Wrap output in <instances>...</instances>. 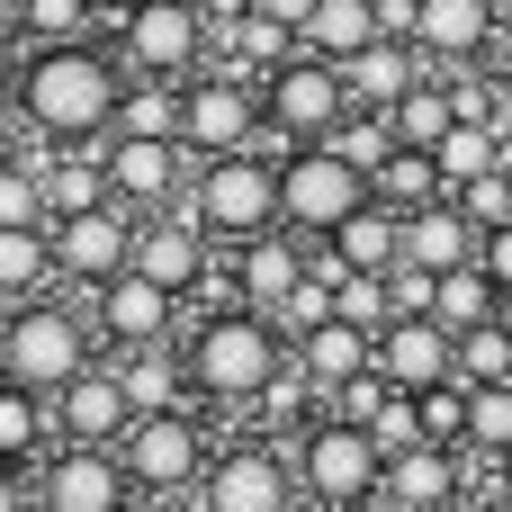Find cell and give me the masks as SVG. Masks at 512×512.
I'll list each match as a JSON object with an SVG mask.
<instances>
[{
  "instance_id": "obj_1",
  "label": "cell",
  "mask_w": 512,
  "mask_h": 512,
  "mask_svg": "<svg viewBox=\"0 0 512 512\" xmlns=\"http://www.w3.org/2000/svg\"><path fill=\"white\" fill-rule=\"evenodd\" d=\"M126 63L108 36H81V45H27L18 81H9V117L36 135V144H108L117 135V108H126Z\"/></svg>"
},
{
  "instance_id": "obj_2",
  "label": "cell",
  "mask_w": 512,
  "mask_h": 512,
  "mask_svg": "<svg viewBox=\"0 0 512 512\" xmlns=\"http://www.w3.org/2000/svg\"><path fill=\"white\" fill-rule=\"evenodd\" d=\"M180 360H189V396L216 405V414H252L279 378H288V333L252 306H216V315H189L180 333Z\"/></svg>"
},
{
  "instance_id": "obj_3",
  "label": "cell",
  "mask_w": 512,
  "mask_h": 512,
  "mask_svg": "<svg viewBox=\"0 0 512 512\" xmlns=\"http://www.w3.org/2000/svg\"><path fill=\"white\" fill-rule=\"evenodd\" d=\"M108 351H99V324H90V306L81 297H27V306H0V378L9 387H27V396H63L81 369H99Z\"/></svg>"
},
{
  "instance_id": "obj_4",
  "label": "cell",
  "mask_w": 512,
  "mask_h": 512,
  "mask_svg": "<svg viewBox=\"0 0 512 512\" xmlns=\"http://www.w3.org/2000/svg\"><path fill=\"white\" fill-rule=\"evenodd\" d=\"M225 252L252 243V234H279V153L252 144V153H216L189 171V198H180Z\"/></svg>"
},
{
  "instance_id": "obj_5",
  "label": "cell",
  "mask_w": 512,
  "mask_h": 512,
  "mask_svg": "<svg viewBox=\"0 0 512 512\" xmlns=\"http://www.w3.org/2000/svg\"><path fill=\"white\" fill-rule=\"evenodd\" d=\"M117 459H126V477H135L144 504H189L198 477L216 468V423H207V405L135 414V432L117 441Z\"/></svg>"
},
{
  "instance_id": "obj_6",
  "label": "cell",
  "mask_w": 512,
  "mask_h": 512,
  "mask_svg": "<svg viewBox=\"0 0 512 512\" xmlns=\"http://www.w3.org/2000/svg\"><path fill=\"white\" fill-rule=\"evenodd\" d=\"M288 459H297L306 512H369V504H378L387 459H378V441H369L351 414H315V423L288 441Z\"/></svg>"
},
{
  "instance_id": "obj_7",
  "label": "cell",
  "mask_w": 512,
  "mask_h": 512,
  "mask_svg": "<svg viewBox=\"0 0 512 512\" xmlns=\"http://www.w3.org/2000/svg\"><path fill=\"white\" fill-rule=\"evenodd\" d=\"M342 117H351L342 63H324V54H306V45H297V54L261 81V144H270V153L333 144V135H342Z\"/></svg>"
},
{
  "instance_id": "obj_8",
  "label": "cell",
  "mask_w": 512,
  "mask_h": 512,
  "mask_svg": "<svg viewBox=\"0 0 512 512\" xmlns=\"http://www.w3.org/2000/svg\"><path fill=\"white\" fill-rule=\"evenodd\" d=\"M108 45L135 81H189V72H207L216 27H207L198 0H135V9L108 18Z\"/></svg>"
},
{
  "instance_id": "obj_9",
  "label": "cell",
  "mask_w": 512,
  "mask_h": 512,
  "mask_svg": "<svg viewBox=\"0 0 512 512\" xmlns=\"http://www.w3.org/2000/svg\"><path fill=\"white\" fill-rule=\"evenodd\" d=\"M360 207H369V171H360V162H342L333 144L279 153V225H288L297 243H333Z\"/></svg>"
},
{
  "instance_id": "obj_10",
  "label": "cell",
  "mask_w": 512,
  "mask_h": 512,
  "mask_svg": "<svg viewBox=\"0 0 512 512\" xmlns=\"http://www.w3.org/2000/svg\"><path fill=\"white\" fill-rule=\"evenodd\" d=\"M189 504H198V512H306V486H297L288 441L243 432V441H216V468L198 477Z\"/></svg>"
},
{
  "instance_id": "obj_11",
  "label": "cell",
  "mask_w": 512,
  "mask_h": 512,
  "mask_svg": "<svg viewBox=\"0 0 512 512\" xmlns=\"http://www.w3.org/2000/svg\"><path fill=\"white\" fill-rule=\"evenodd\" d=\"M180 144H189V162L252 153V144H261V81H243V72H225V63L189 72V81H180Z\"/></svg>"
},
{
  "instance_id": "obj_12",
  "label": "cell",
  "mask_w": 512,
  "mask_h": 512,
  "mask_svg": "<svg viewBox=\"0 0 512 512\" xmlns=\"http://www.w3.org/2000/svg\"><path fill=\"white\" fill-rule=\"evenodd\" d=\"M126 270H135V216L117 198H99L81 216H54V279H63V297H99Z\"/></svg>"
},
{
  "instance_id": "obj_13",
  "label": "cell",
  "mask_w": 512,
  "mask_h": 512,
  "mask_svg": "<svg viewBox=\"0 0 512 512\" xmlns=\"http://www.w3.org/2000/svg\"><path fill=\"white\" fill-rule=\"evenodd\" d=\"M99 171H108V198L126 207V216H162V207H180L189 198V144L180 135H108L99 144Z\"/></svg>"
},
{
  "instance_id": "obj_14",
  "label": "cell",
  "mask_w": 512,
  "mask_h": 512,
  "mask_svg": "<svg viewBox=\"0 0 512 512\" xmlns=\"http://www.w3.org/2000/svg\"><path fill=\"white\" fill-rule=\"evenodd\" d=\"M216 252H225V243H216V234H207V225H198L189 207H162V216H135V270H144L153 288H171L180 306L216 288Z\"/></svg>"
},
{
  "instance_id": "obj_15",
  "label": "cell",
  "mask_w": 512,
  "mask_h": 512,
  "mask_svg": "<svg viewBox=\"0 0 512 512\" xmlns=\"http://www.w3.org/2000/svg\"><path fill=\"white\" fill-rule=\"evenodd\" d=\"M315 252L324 243H297L288 225L279 234H252V243H234V270H225V306H252V315H288V297L315 279Z\"/></svg>"
},
{
  "instance_id": "obj_16",
  "label": "cell",
  "mask_w": 512,
  "mask_h": 512,
  "mask_svg": "<svg viewBox=\"0 0 512 512\" xmlns=\"http://www.w3.org/2000/svg\"><path fill=\"white\" fill-rule=\"evenodd\" d=\"M36 512H144V495H135L117 450H63L54 441L36 468Z\"/></svg>"
},
{
  "instance_id": "obj_17",
  "label": "cell",
  "mask_w": 512,
  "mask_h": 512,
  "mask_svg": "<svg viewBox=\"0 0 512 512\" xmlns=\"http://www.w3.org/2000/svg\"><path fill=\"white\" fill-rule=\"evenodd\" d=\"M90 306V324H99V351L117 360V351H153V342H180L189 324H180V297L171 288H153L144 270H126V279H108L99 297H81Z\"/></svg>"
},
{
  "instance_id": "obj_18",
  "label": "cell",
  "mask_w": 512,
  "mask_h": 512,
  "mask_svg": "<svg viewBox=\"0 0 512 512\" xmlns=\"http://www.w3.org/2000/svg\"><path fill=\"white\" fill-rule=\"evenodd\" d=\"M126 432H135V396H126V378H117V360L81 369V378L54 396V441H63V450H117Z\"/></svg>"
},
{
  "instance_id": "obj_19",
  "label": "cell",
  "mask_w": 512,
  "mask_h": 512,
  "mask_svg": "<svg viewBox=\"0 0 512 512\" xmlns=\"http://www.w3.org/2000/svg\"><path fill=\"white\" fill-rule=\"evenodd\" d=\"M504 9L495 0H414V54L432 72H486Z\"/></svg>"
},
{
  "instance_id": "obj_20",
  "label": "cell",
  "mask_w": 512,
  "mask_h": 512,
  "mask_svg": "<svg viewBox=\"0 0 512 512\" xmlns=\"http://www.w3.org/2000/svg\"><path fill=\"white\" fill-rule=\"evenodd\" d=\"M378 378H387L396 396H432V387H450V378H459V333L432 324V315H396V324H378Z\"/></svg>"
},
{
  "instance_id": "obj_21",
  "label": "cell",
  "mask_w": 512,
  "mask_h": 512,
  "mask_svg": "<svg viewBox=\"0 0 512 512\" xmlns=\"http://www.w3.org/2000/svg\"><path fill=\"white\" fill-rule=\"evenodd\" d=\"M288 369L324 396V414H333V396H351L360 378H378V333H360V324H342V315H324L315 333H297L288 342Z\"/></svg>"
},
{
  "instance_id": "obj_22",
  "label": "cell",
  "mask_w": 512,
  "mask_h": 512,
  "mask_svg": "<svg viewBox=\"0 0 512 512\" xmlns=\"http://www.w3.org/2000/svg\"><path fill=\"white\" fill-rule=\"evenodd\" d=\"M378 504L396 512H459L468 504V450H396L387 477H378Z\"/></svg>"
},
{
  "instance_id": "obj_23",
  "label": "cell",
  "mask_w": 512,
  "mask_h": 512,
  "mask_svg": "<svg viewBox=\"0 0 512 512\" xmlns=\"http://www.w3.org/2000/svg\"><path fill=\"white\" fill-rule=\"evenodd\" d=\"M477 243H486V225H477L459 198H441V207H414V216H405V261H396V270H432V279H441V270H468Z\"/></svg>"
},
{
  "instance_id": "obj_24",
  "label": "cell",
  "mask_w": 512,
  "mask_h": 512,
  "mask_svg": "<svg viewBox=\"0 0 512 512\" xmlns=\"http://www.w3.org/2000/svg\"><path fill=\"white\" fill-rule=\"evenodd\" d=\"M423 72H432V63H423V54L405 45V36H378L369 54H351V63H342V90H351V108L387 117V108H396V99H405V90H414Z\"/></svg>"
},
{
  "instance_id": "obj_25",
  "label": "cell",
  "mask_w": 512,
  "mask_h": 512,
  "mask_svg": "<svg viewBox=\"0 0 512 512\" xmlns=\"http://www.w3.org/2000/svg\"><path fill=\"white\" fill-rule=\"evenodd\" d=\"M432 162H441V180H450V198H459V189L512 171V126H504V117H459V126L432 144Z\"/></svg>"
},
{
  "instance_id": "obj_26",
  "label": "cell",
  "mask_w": 512,
  "mask_h": 512,
  "mask_svg": "<svg viewBox=\"0 0 512 512\" xmlns=\"http://www.w3.org/2000/svg\"><path fill=\"white\" fill-rule=\"evenodd\" d=\"M324 261H333V279H351V270H378V279H387V270L405 261V216L369 198V207H360V216L324 243Z\"/></svg>"
},
{
  "instance_id": "obj_27",
  "label": "cell",
  "mask_w": 512,
  "mask_h": 512,
  "mask_svg": "<svg viewBox=\"0 0 512 512\" xmlns=\"http://www.w3.org/2000/svg\"><path fill=\"white\" fill-rule=\"evenodd\" d=\"M54 225H0V306L54 297Z\"/></svg>"
},
{
  "instance_id": "obj_28",
  "label": "cell",
  "mask_w": 512,
  "mask_h": 512,
  "mask_svg": "<svg viewBox=\"0 0 512 512\" xmlns=\"http://www.w3.org/2000/svg\"><path fill=\"white\" fill-rule=\"evenodd\" d=\"M387 126H396V144H414V153H432L450 126H459V72H423L396 108H387Z\"/></svg>"
},
{
  "instance_id": "obj_29",
  "label": "cell",
  "mask_w": 512,
  "mask_h": 512,
  "mask_svg": "<svg viewBox=\"0 0 512 512\" xmlns=\"http://www.w3.org/2000/svg\"><path fill=\"white\" fill-rule=\"evenodd\" d=\"M117 378H126L135 414H171V405H198V396H189V360H180V342H153V351H117Z\"/></svg>"
},
{
  "instance_id": "obj_30",
  "label": "cell",
  "mask_w": 512,
  "mask_h": 512,
  "mask_svg": "<svg viewBox=\"0 0 512 512\" xmlns=\"http://www.w3.org/2000/svg\"><path fill=\"white\" fill-rule=\"evenodd\" d=\"M387 27H378V0H315V18L297 27V45L306 54H324V63H351V54H369Z\"/></svg>"
},
{
  "instance_id": "obj_31",
  "label": "cell",
  "mask_w": 512,
  "mask_h": 512,
  "mask_svg": "<svg viewBox=\"0 0 512 512\" xmlns=\"http://www.w3.org/2000/svg\"><path fill=\"white\" fill-rule=\"evenodd\" d=\"M45 450H54V405L0 378V468H27V477H36Z\"/></svg>"
},
{
  "instance_id": "obj_32",
  "label": "cell",
  "mask_w": 512,
  "mask_h": 512,
  "mask_svg": "<svg viewBox=\"0 0 512 512\" xmlns=\"http://www.w3.org/2000/svg\"><path fill=\"white\" fill-rule=\"evenodd\" d=\"M369 198H378V207H396V216H414V207H441V198H450V180H441V162H432V153L396 144V153L369 171Z\"/></svg>"
},
{
  "instance_id": "obj_33",
  "label": "cell",
  "mask_w": 512,
  "mask_h": 512,
  "mask_svg": "<svg viewBox=\"0 0 512 512\" xmlns=\"http://www.w3.org/2000/svg\"><path fill=\"white\" fill-rule=\"evenodd\" d=\"M495 315H504V288H495L477 261L432 279V324H450V333H477V324H495Z\"/></svg>"
},
{
  "instance_id": "obj_34",
  "label": "cell",
  "mask_w": 512,
  "mask_h": 512,
  "mask_svg": "<svg viewBox=\"0 0 512 512\" xmlns=\"http://www.w3.org/2000/svg\"><path fill=\"white\" fill-rule=\"evenodd\" d=\"M99 0H18V45H81L99 36Z\"/></svg>"
},
{
  "instance_id": "obj_35",
  "label": "cell",
  "mask_w": 512,
  "mask_h": 512,
  "mask_svg": "<svg viewBox=\"0 0 512 512\" xmlns=\"http://www.w3.org/2000/svg\"><path fill=\"white\" fill-rule=\"evenodd\" d=\"M512 450V387H468V459H504Z\"/></svg>"
},
{
  "instance_id": "obj_36",
  "label": "cell",
  "mask_w": 512,
  "mask_h": 512,
  "mask_svg": "<svg viewBox=\"0 0 512 512\" xmlns=\"http://www.w3.org/2000/svg\"><path fill=\"white\" fill-rule=\"evenodd\" d=\"M117 135H180V81H126Z\"/></svg>"
},
{
  "instance_id": "obj_37",
  "label": "cell",
  "mask_w": 512,
  "mask_h": 512,
  "mask_svg": "<svg viewBox=\"0 0 512 512\" xmlns=\"http://www.w3.org/2000/svg\"><path fill=\"white\" fill-rule=\"evenodd\" d=\"M459 387H512V333L504 324L459 333Z\"/></svg>"
},
{
  "instance_id": "obj_38",
  "label": "cell",
  "mask_w": 512,
  "mask_h": 512,
  "mask_svg": "<svg viewBox=\"0 0 512 512\" xmlns=\"http://www.w3.org/2000/svg\"><path fill=\"white\" fill-rule=\"evenodd\" d=\"M0 225H54V198H45V171L36 162H0Z\"/></svg>"
},
{
  "instance_id": "obj_39",
  "label": "cell",
  "mask_w": 512,
  "mask_h": 512,
  "mask_svg": "<svg viewBox=\"0 0 512 512\" xmlns=\"http://www.w3.org/2000/svg\"><path fill=\"white\" fill-rule=\"evenodd\" d=\"M333 315L360 324V333H378V324H396V297H387L378 270H351V279H333Z\"/></svg>"
},
{
  "instance_id": "obj_40",
  "label": "cell",
  "mask_w": 512,
  "mask_h": 512,
  "mask_svg": "<svg viewBox=\"0 0 512 512\" xmlns=\"http://www.w3.org/2000/svg\"><path fill=\"white\" fill-rule=\"evenodd\" d=\"M423 405V441L432 450H468V387L450 378V387H432V396H414Z\"/></svg>"
},
{
  "instance_id": "obj_41",
  "label": "cell",
  "mask_w": 512,
  "mask_h": 512,
  "mask_svg": "<svg viewBox=\"0 0 512 512\" xmlns=\"http://www.w3.org/2000/svg\"><path fill=\"white\" fill-rule=\"evenodd\" d=\"M333 153H342V162H360V171H378V162L396 153V126H387V117H369V108H351V117H342V135H333Z\"/></svg>"
},
{
  "instance_id": "obj_42",
  "label": "cell",
  "mask_w": 512,
  "mask_h": 512,
  "mask_svg": "<svg viewBox=\"0 0 512 512\" xmlns=\"http://www.w3.org/2000/svg\"><path fill=\"white\" fill-rule=\"evenodd\" d=\"M477 270H486V279L512 297V225H486V243H477Z\"/></svg>"
},
{
  "instance_id": "obj_43",
  "label": "cell",
  "mask_w": 512,
  "mask_h": 512,
  "mask_svg": "<svg viewBox=\"0 0 512 512\" xmlns=\"http://www.w3.org/2000/svg\"><path fill=\"white\" fill-rule=\"evenodd\" d=\"M0 512H36V477L27 468H0Z\"/></svg>"
},
{
  "instance_id": "obj_44",
  "label": "cell",
  "mask_w": 512,
  "mask_h": 512,
  "mask_svg": "<svg viewBox=\"0 0 512 512\" xmlns=\"http://www.w3.org/2000/svg\"><path fill=\"white\" fill-rule=\"evenodd\" d=\"M468 477H477V495H512V450L486 468V459H468Z\"/></svg>"
},
{
  "instance_id": "obj_45",
  "label": "cell",
  "mask_w": 512,
  "mask_h": 512,
  "mask_svg": "<svg viewBox=\"0 0 512 512\" xmlns=\"http://www.w3.org/2000/svg\"><path fill=\"white\" fill-rule=\"evenodd\" d=\"M486 81H495V90H512V18L495 27V54H486Z\"/></svg>"
},
{
  "instance_id": "obj_46",
  "label": "cell",
  "mask_w": 512,
  "mask_h": 512,
  "mask_svg": "<svg viewBox=\"0 0 512 512\" xmlns=\"http://www.w3.org/2000/svg\"><path fill=\"white\" fill-rule=\"evenodd\" d=\"M252 9H261V18H279V27H288V36H297V27H306V18H315V0H252Z\"/></svg>"
},
{
  "instance_id": "obj_47",
  "label": "cell",
  "mask_w": 512,
  "mask_h": 512,
  "mask_svg": "<svg viewBox=\"0 0 512 512\" xmlns=\"http://www.w3.org/2000/svg\"><path fill=\"white\" fill-rule=\"evenodd\" d=\"M198 9H207V27H216V36H225V27H243V18H252V0H198Z\"/></svg>"
},
{
  "instance_id": "obj_48",
  "label": "cell",
  "mask_w": 512,
  "mask_h": 512,
  "mask_svg": "<svg viewBox=\"0 0 512 512\" xmlns=\"http://www.w3.org/2000/svg\"><path fill=\"white\" fill-rule=\"evenodd\" d=\"M18 63H27V45H18V36L0 27V99H9V81H18Z\"/></svg>"
},
{
  "instance_id": "obj_49",
  "label": "cell",
  "mask_w": 512,
  "mask_h": 512,
  "mask_svg": "<svg viewBox=\"0 0 512 512\" xmlns=\"http://www.w3.org/2000/svg\"><path fill=\"white\" fill-rule=\"evenodd\" d=\"M459 512H512V495H468Z\"/></svg>"
},
{
  "instance_id": "obj_50",
  "label": "cell",
  "mask_w": 512,
  "mask_h": 512,
  "mask_svg": "<svg viewBox=\"0 0 512 512\" xmlns=\"http://www.w3.org/2000/svg\"><path fill=\"white\" fill-rule=\"evenodd\" d=\"M144 512H198V504H144Z\"/></svg>"
},
{
  "instance_id": "obj_51",
  "label": "cell",
  "mask_w": 512,
  "mask_h": 512,
  "mask_svg": "<svg viewBox=\"0 0 512 512\" xmlns=\"http://www.w3.org/2000/svg\"><path fill=\"white\" fill-rule=\"evenodd\" d=\"M99 9H108V18H117V9H135V0H99Z\"/></svg>"
},
{
  "instance_id": "obj_52",
  "label": "cell",
  "mask_w": 512,
  "mask_h": 512,
  "mask_svg": "<svg viewBox=\"0 0 512 512\" xmlns=\"http://www.w3.org/2000/svg\"><path fill=\"white\" fill-rule=\"evenodd\" d=\"M495 324H504V333H512V297H504V315H495Z\"/></svg>"
},
{
  "instance_id": "obj_53",
  "label": "cell",
  "mask_w": 512,
  "mask_h": 512,
  "mask_svg": "<svg viewBox=\"0 0 512 512\" xmlns=\"http://www.w3.org/2000/svg\"><path fill=\"white\" fill-rule=\"evenodd\" d=\"M0 162H9V126H0Z\"/></svg>"
},
{
  "instance_id": "obj_54",
  "label": "cell",
  "mask_w": 512,
  "mask_h": 512,
  "mask_svg": "<svg viewBox=\"0 0 512 512\" xmlns=\"http://www.w3.org/2000/svg\"><path fill=\"white\" fill-rule=\"evenodd\" d=\"M504 126H512V90H504Z\"/></svg>"
},
{
  "instance_id": "obj_55",
  "label": "cell",
  "mask_w": 512,
  "mask_h": 512,
  "mask_svg": "<svg viewBox=\"0 0 512 512\" xmlns=\"http://www.w3.org/2000/svg\"><path fill=\"white\" fill-rule=\"evenodd\" d=\"M495 9H504V18H512V0H495Z\"/></svg>"
},
{
  "instance_id": "obj_56",
  "label": "cell",
  "mask_w": 512,
  "mask_h": 512,
  "mask_svg": "<svg viewBox=\"0 0 512 512\" xmlns=\"http://www.w3.org/2000/svg\"><path fill=\"white\" fill-rule=\"evenodd\" d=\"M369 512H396V504H369Z\"/></svg>"
}]
</instances>
